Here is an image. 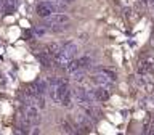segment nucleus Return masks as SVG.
I'll return each mask as SVG.
<instances>
[{
  "label": "nucleus",
  "mask_w": 154,
  "mask_h": 135,
  "mask_svg": "<svg viewBox=\"0 0 154 135\" xmlns=\"http://www.w3.org/2000/svg\"><path fill=\"white\" fill-rule=\"evenodd\" d=\"M71 18L64 13H53L48 18H45V24L43 27L50 29L51 32H61L66 29V24H69Z\"/></svg>",
  "instance_id": "obj_1"
},
{
  "label": "nucleus",
  "mask_w": 154,
  "mask_h": 135,
  "mask_svg": "<svg viewBox=\"0 0 154 135\" xmlns=\"http://www.w3.org/2000/svg\"><path fill=\"white\" fill-rule=\"evenodd\" d=\"M74 100H75V103H79L80 106H91V105L96 103L93 95H91V92L85 90V89H75L74 90Z\"/></svg>",
  "instance_id": "obj_2"
},
{
  "label": "nucleus",
  "mask_w": 154,
  "mask_h": 135,
  "mask_svg": "<svg viewBox=\"0 0 154 135\" xmlns=\"http://www.w3.org/2000/svg\"><path fill=\"white\" fill-rule=\"evenodd\" d=\"M24 114H26V118L31 121V124H40V121H42V116H40V108L38 106H35L34 103H29L26 108H24L23 111Z\"/></svg>",
  "instance_id": "obj_3"
},
{
  "label": "nucleus",
  "mask_w": 154,
  "mask_h": 135,
  "mask_svg": "<svg viewBox=\"0 0 154 135\" xmlns=\"http://www.w3.org/2000/svg\"><path fill=\"white\" fill-rule=\"evenodd\" d=\"M60 50L64 53V55L69 58V60H74V58L77 56V53H79V47H77L75 42H64L60 45Z\"/></svg>",
  "instance_id": "obj_4"
},
{
  "label": "nucleus",
  "mask_w": 154,
  "mask_h": 135,
  "mask_svg": "<svg viewBox=\"0 0 154 135\" xmlns=\"http://www.w3.org/2000/svg\"><path fill=\"white\" fill-rule=\"evenodd\" d=\"M90 92H91V95H93L95 101H106V100L109 98V90L106 89V87H100V85H96V89L90 90Z\"/></svg>",
  "instance_id": "obj_5"
},
{
  "label": "nucleus",
  "mask_w": 154,
  "mask_h": 135,
  "mask_svg": "<svg viewBox=\"0 0 154 135\" xmlns=\"http://www.w3.org/2000/svg\"><path fill=\"white\" fill-rule=\"evenodd\" d=\"M37 14H38L40 18H48L50 14H53V10L48 7L47 2H42V3L37 5Z\"/></svg>",
  "instance_id": "obj_6"
},
{
  "label": "nucleus",
  "mask_w": 154,
  "mask_h": 135,
  "mask_svg": "<svg viewBox=\"0 0 154 135\" xmlns=\"http://www.w3.org/2000/svg\"><path fill=\"white\" fill-rule=\"evenodd\" d=\"M38 60H40V63H42V66H45V68H48L50 66V58H48V55H38Z\"/></svg>",
  "instance_id": "obj_7"
},
{
  "label": "nucleus",
  "mask_w": 154,
  "mask_h": 135,
  "mask_svg": "<svg viewBox=\"0 0 154 135\" xmlns=\"http://www.w3.org/2000/svg\"><path fill=\"white\" fill-rule=\"evenodd\" d=\"M3 2L5 0H0V10H2V7H3Z\"/></svg>",
  "instance_id": "obj_8"
},
{
  "label": "nucleus",
  "mask_w": 154,
  "mask_h": 135,
  "mask_svg": "<svg viewBox=\"0 0 154 135\" xmlns=\"http://www.w3.org/2000/svg\"><path fill=\"white\" fill-rule=\"evenodd\" d=\"M66 3H72V2H75V0H64Z\"/></svg>",
  "instance_id": "obj_9"
},
{
  "label": "nucleus",
  "mask_w": 154,
  "mask_h": 135,
  "mask_svg": "<svg viewBox=\"0 0 154 135\" xmlns=\"http://www.w3.org/2000/svg\"><path fill=\"white\" fill-rule=\"evenodd\" d=\"M50 2H60V0H50ZM63 2H64V0H63Z\"/></svg>",
  "instance_id": "obj_10"
}]
</instances>
